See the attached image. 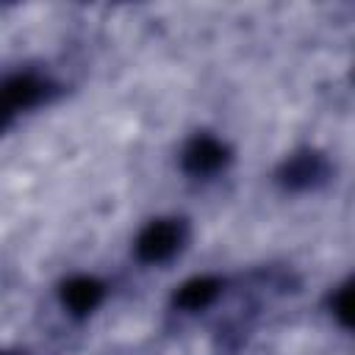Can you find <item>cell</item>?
Here are the masks:
<instances>
[{"label":"cell","mask_w":355,"mask_h":355,"mask_svg":"<svg viewBox=\"0 0 355 355\" xmlns=\"http://www.w3.org/2000/svg\"><path fill=\"white\" fill-rule=\"evenodd\" d=\"M183 239H186V222L183 219H155L139 233L136 255L147 263H161L183 247Z\"/></svg>","instance_id":"1"},{"label":"cell","mask_w":355,"mask_h":355,"mask_svg":"<svg viewBox=\"0 0 355 355\" xmlns=\"http://www.w3.org/2000/svg\"><path fill=\"white\" fill-rule=\"evenodd\" d=\"M219 294H222L219 277H194L180 286V291L175 294V305L183 311H200V308H208Z\"/></svg>","instance_id":"6"},{"label":"cell","mask_w":355,"mask_h":355,"mask_svg":"<svg viewBox=\"0 0 355 355\" xmlns=\"http://www.w3.org/2000/svg\"><path fill=\"white\" fill-rule=\"evenodd\" d=\"M227 147L219 141V139H214V136H208V133H200V136H194L189 144H186V150H183V169L189 172V175H194V178H205V175H214V172H219L225 164H227Z\"/></svg>","instance_id":"3"},{"label":"cell","mask_w":355,"mask_h":355,"mask_svg":"<svg viewBox=\"0 0 355 355\" xmlns=\"http://www.w3.org/2000/svg\"><path fill=\"white\" fill-rule=\"evenodd\" d=\"M47 94H50L47 80H42L39 75H31V72L8 78V80L3 83V89H0V97H3V103L8 105V111L31 108V105L42 103Z\"/></svg>","instance_id":"4"},{"label":"cell","mask_w":355,"mask_h":355,"mask_svg":"<svg viewBox=\"0 0 355 355\" xmlns=\"http://www.w3.org/2000/svg\"><path fill=\"white\" fill-rule=\"evenodd\" d=\"M330 175V166L324 161V155L313 153V150H302L291 158L283 161V166L277 169V178L286 189H313L319 183H324Z\"/></svg>","instance_id":"2"},{"label":"cell","mask_w":355,"mask_h":355,"mask_svg":"<svg viewBox=\"0 0 355 355\" xmlns=\"http://www.w3.org/2000/svg\"><path fill=\"white\" fill-rule=\"evenodd\" d=\"M103 294H105V286L100 283V280H94V277H72V280H67L64 286H61V302L69 308V313H75V316H86V313H92L97 305H100V300H103Z\"/></svg>","instance_id":"5"},{"label":"cell","mask_w":355,"mask_h":355,"mask_svg":"<svg viewBox=\"0 0 355 355\" xmlns=\"http://www.w3.org/2000/svg\"><path fill=\"white\" fill-rule=\"evenodd\" d=\"M330 311H333V316L344 327H349V283L333 288V294H330Z\"/></svg>","instance_id":"7"}]
</instances>
